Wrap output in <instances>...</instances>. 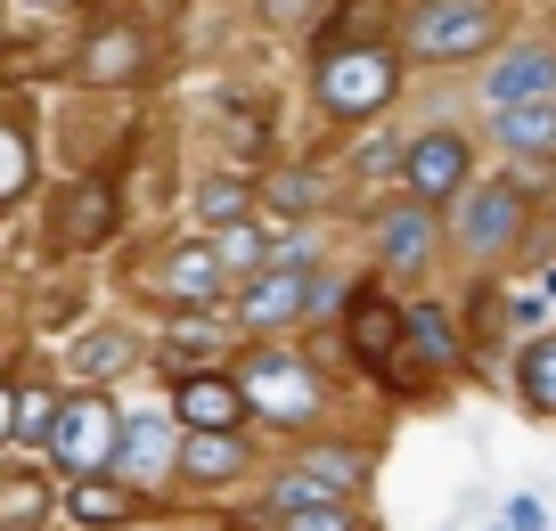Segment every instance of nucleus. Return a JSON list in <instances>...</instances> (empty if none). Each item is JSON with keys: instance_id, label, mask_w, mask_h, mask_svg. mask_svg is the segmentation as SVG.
<instances>
[{"instance_id": "15", "label": "nucleus", "mask_w": 556, "mask_h": 531, "mask_svg": "<svg viewBox=\"0 0 556 531\" xmlns=\"http://www.w3.org/2000/svg\"><path fill=\"white\" fill-rule=\"evenodd\" d=\"M238 466H245L238 433H189V442H180V475H189V482H229Z\"/></svg>"}, {"instance_id": "26", "label": "nucleus", "mask_w": 556, "mask_h": 531, "mask_svg": "<svg viewBox=\"0 0 556 531\" xmlns=\"http://www.w3.org/2000/svg\"><path fill=\"white\" fill-rule=\"evenodd\" d=\"M500 139L507 148H556V99H532L516 115H500Z\"/></svg>"}, {"instance_id": "11", "label": "nucleus", "mask_w": 556, "mask_h": 531, "mask_svg": "<svg viewBox=\"0 0 556 531\" xmlns=\"http://www.w3.org/2000/svg\"><path fill=\"white\" fill-rule=\"evenodd\" d=\"M483 99L500 106V115H516V106H532V99H556V58L548 50H507L500 66L483 74Z\"/></svg>"}, {"instance_id": "1", "label": "nucleus", "mask_w": 556, "mask_h": 531, "mask_svg": "<svg viewBox=\"0 0 556 531\" xmlns=\"http://www.w3.org/2000/svg\"><path fill=\"white\" fill-rule=\"evenodd\" d=\"M491 34H500V9H491V0H417L409 17H401V41H409V58H426V66L491 50Z\"/></svg>"}, {"instance_id": "13", "label": "nucleus", "mask_w": 556, "mask_h": 531, "mask_svg": "<svg viewBox=\"0 0 556 531\" xmlns=\"http://www.w3.org/2000/svg\"><path fill=\"white\" fill-rule=\"evenodd\" d=\"M58 238L66 245H106L115 238V189H106V180H83V189L58 205Z\"/></svg>"}, {"instance_id": "21", "label": "nucleus", "mask_w": 556, "mask_h": 531, "mask_svg": "<svg viewBox=\"0 0 556 531\" xmlns=\"http://www.w3.org/2000/svg\"><path fill=\"white\" fill-rule=\"evenodd\" d=\"M262 205L270 213H319L328 205V180H319V172H270V180H262Z\"/></svg>"}, {"instance_id": "16", "label": "nucleus", "mask_w": 556, "mask_h": 531, "mask_svg": "<svg viewBox=\"0 0 556 531\" xmlns=\"http://www.w3.org/2000/svg\"><path fill=\"white\" fill-rule=\"evenodd\" d=\"M115 466H131V475L156 482L164 466H173V433H164V417H123V458Z\"/></svg>"}, {"instance_id": "3", "label": "nucleus", "mask_w": 556, "mask_h": 531, "mask_svg": "<svg viewBox=\"0 0 556 531\" xmlns=\"http://www.w3.org/2000/svg\"><path fill=\"white\" fill-rule=\"evenodd\" d=\"M401 83V58L384 41H352V50H328L319 58V99L328 115H377Z\"/></svg>"}, {"instance_id": "17", "label": "nucleus", "mask_w": 556, "mask_h": 531, "mask_svg": "<svg viewBox=\"0 0 556 531\" xmlns=\"http://www.w3.org/2000/svg\"><path fill=\"white\" fill-rule=\"evenodd\" d=\"M295 475L312 482L319 498H352V491H361V475H368V458H361V450H312Z\"/></svg>"}, {"instance_id": "12", "label": "nucleus", "mask_w": 556, "mask_h": 531, "mask_svg": "<svg viewBox=\"0 0 556 531\" xmlns=\"http://www.w3.org/2000/svg\"><path fill=\"white\" fill-rule=\"evenodd\" d=\"M344 343L361 352L368 368H384L409 343V311H393L384 294H352V311H344Z\"/></svg>"}, {"instance_id": "33", "label": "nucleus", "mask_w": 556, "mask_h": 531, "mask_svg": "<svg viewBox=\"0 0 556 531\" xmlns=\"http://www.w3.org/2000/svg\"><path fill=\"white\" fill-rule=\"evenodd\" d=\"M9 433H17V384L0 377V442H9Z\"/></svg>"}, {"instance_id": "25", "label": "nucleus", "mask_w": 556, "mask_h": 531, "mask_svg": "<svg viewBox=\"0 0 556 531\" xmlns=\"http://www.w3.org/2000/svg\"><path fill=\"white\" fill-rule=\"evenodd\" d=\"M213 245H222V262H229V270H254V278H262V262L278 254V238H270L262 222H238V229H222Z\"/></svg>"}, {"instance_id": "20", "label": "nucleus", "mask_w": 556, "mask_h": 531, "mask_svg": "<svg viewBox=\"0 0 556 531\" xmlns=\"http://www.w3.org/2000/svg\"><path fill=\"white\" fill-rule=\"evenodd\" d=\"M409 343L426 352V368H458V361H467V352H458V327L442 319L434 303H417V311H409Z\"/></svg>"}, {"instance_id": "18", "label": "nucleus", "mask_w": 556, "mask_h": 531, "mask_svg": "<svg viewBox=\"0 0 556 531\" xmlns=\"http://www.w3.org/2000/svg\"><path fill=\"white\" fill-rule=\"evenodd\" d=\"M123 361H131V343H123L115 327H99V336H74V352H66V368H74L83 384H106Z\"/></svg>"}, {"instance_id": "29", "label": "nucleus", "mask_w": 556, "mask_h": 531, "mask_svg": "<svg viewBox=\"0 0 556 531\" xmlns=\"http://www.w3.org/2000/svg\"><path fill=\"white\" fill-rule=\"evenodd\" d=\"M287 531H361V515H352V498H328V507H295L278 515Z\"/></svg>"}, {"instance_id": "28", "label": "nucleus", "mask_w": 556, "mask_h": 531, "mask_svg": "<svg viewBox=\"0 0 556 531\" xmlns=\"http://www.w3.org/2000/svg\"><path fill=\"white\" fill-rule=\"evenodd\" d=\"M25 180H34V148H25V131H9V123H0V205H9V197H25Z\"/></svg>"}, {"instance_id": "24", "label": "nucleus", "mask_w": 556, "mask_h": 531, "mask_svg": "<svg viewBox=\"0 0 556 531\" xmlns=\"http://www.w3.org/2000/svg\"><path fill=\"white\" fill-rule=\"evenodd\" d=\"M254 197H262V189H245V180H205V189H197V222L238 229L245 213H254Z\"/></svg>"}, {"instance_id": "6", "label": "nucleus", "mask_w": 556, "mask_h": 531, "mask_svg": "<svg viewBox=\"0 0 556 531\" xmlns=\"http://www.w3.org/2000/svg\"><path fill=\"white\" fill-rule=\"evenodd\" d=\"M222 287H229V262H222V245H213V238H180V245H164V254L148 262V294L173 303V311L222 303Z\"/></svg>"}, {"instance_id": "2", "label": "nucleus", "mask_w": 556, "mask_h": 531, "mask_svg": "<svg viewBox=\"0 0 556 531\" xmlns=\"http://www.w3.org/2000/svg\"><path fill=\"white\" fill-rule=\"evenodd\" d=\"M523 229H532V205H523V189H516V180H483V189H467V197H458V213H451L458 254H475V262L516 254V245H523Z\"/></svg>"}, {"instance_id": "10", "label": "nucleus", "mask_w": 556, "mask_h": 531, "mask_svg": "<svg viewBox=\"0 0 556 531\" xmlns=\"http://www.w3.org/2000/svg\"><path fill=\"white\" fill-rule=\"evenodd\" d=\"M312 303H319V287H312L303 270H262V278H245L238 319H245V327H295Z\"/></svg>"}, {"instance_id": "30", "label": "nucleus", "mask_w": 556, "mask_h": 531, "mask_svg": "<svg viewBox=\"0 0 556 531\" xmlns=\"http://www.w3.org/2000/svg\"><path fill=\"white\" fill-rule=\"evenodd\" d=\"M131 58H139V34H106V50L90 58V83H115V74H131Z\"/></svg>"}, {"instance_id": "23", "label": "nucleus", "mask_w": 556, "mask_h": 531, "mask_svg": "<svg viewBox=\"0 0 556 531\" xmlns=\"http://www.w3.org/2000/svg\"><path fill=\"white\" fill-rule=\"evenodd\" d=\"M41 515H50V491H41V475L0 482V531H41Z\"/></svg>"}, {"instance_id": "7", "label": "nucleus", "mask_w": 556, "mask_h": 531, "mask_svg": "<svg viewBox=\"0 0 556 531\" xmlns=\"http://www.w3.org/2000/svg\"><path fill=\"white\" fill-rule=\"evenodd\" d=\"M475 148L458 131H417L409 148H401V180H409V197L417 205H442V197H467L475 180Z\"/></svg>"}, {"instance_id": "8", "label": "nucleus", "mask_w": 556, "mask_h": 531, "mask_svg": "<svg viewBox=\"0 0 556 531\" xmlns=\"http://www.w3.org/2000/svg\"><path fill=\"white\" fill-rule=\"evenodd\" d=\"M173 409H180V426H189V433H238L245 417H254L238 377H180Z\"/></svg>"}, {"instance_id": "14", "label": "nucleus", "mask_w": 556, "mask_h": 531, "mask_svg": "<svg viewBox=\"0 0 556 531\" xmlns=\"http://www.w3.org/2000/svg\"><path fill=\"white\" fill-rule=\"evenodd\" d=\"M66 515L90 523V531H115V523L139 515V491H123V482H106V475H83V482H66Z\"/></svg>"}, {"instance_id": "9", "label": "nucleus", "mask_w": 556, "mask_h": 531, "mask_svg": "<svg viewBox=\"0 0 556 531\" xmlns=\"http://www.w3.org/2000/svg\"><path fill=\"white\" fill-rule=\"evenodd\" d=\"M434 245H442V229H434V205H384L377 213V254H384V270H426L434 262Z\"/></svg>"}, {"instance_id": "4", "label": "nucleus", "mask_w": 556, "mask_h": 531, "mask_svg": "<svg viewBox=\"0 0 556 531\" xmlns=\"http://www.w3.org/2000/svg\"><path fill=\"white\" fill-rule=\"evenodd\" d=\"M50 450H58V466H66L74 482H83V475H106V466L123 458V409H115V401H99V393H74L66 409H58Z\"/></svg>"}, {"instance_id": "34", "label": "nucleus", "mask_w": 556, "mask_h": 531, "mask_svg": "<svg viewBox=\"0 0 556 531\" xmlns=\"http://www.w3.org/2000/svg\"><path fill=\"white\" fill-rule=\"evenodd\" d=\"M507 531H540V507H532V498H516V507H507Z\"/></svg>"}, {"instance_id": "22", "label": "nucleus", "mask_w": 556, "mask_h": 531, "mask_svg": "<svg viewBox=\"0 0 556 531\" xmlns=\"http://www.w3.org/2000/svg\"><path fill=\"white\" fill-rule=\"evenodd\" d=\"M556 311V262H540V270H523L516 287H507V319L516 327H540Z\"/></svg>"}, {"instance_id": "5", "label": "nucleus", "mask_w": 556, "mask_h": 531, "mask_svg": "<svg viewBox=\"0 0 556 531\" xmlns=\"http://www.w3.org/2000/svg\"><path fill=\"white\" fill-rule=\"evenodd\" d=\"M238 384H245V409H262L270 426H303V417H319V377L295 361V352H245Z\"/></svg>"}, {"instance_id": "32", "label": "nucleus", "mask_w": 556, "mask_h": 531, "mask_svg": "<svg viewBox=\"0 0 556 531\" xmlns=\"http://www.w3.org/2000/svg\"><path fill=\"white\" fill-rule=\"evenodd\" d=\"M393 164H401L393 139H368V148H361V172H393Z\"/></svg>"}, {"instance_id": "27", "label": "nucleus", "mask_w": 556, "mask_h": 531, "mask_svg": "<svg viewBox=\"0 0 556 531\" xmlns=\"http://www.w3.org/2000/svg\"><path fill=\"white\" fill-rule=\"evenodd\" d=\"M58 409H66V401H58L50 384H25V393H17V442H41V450H50Z\"/></svg>"}, {"instance_id": "19", "label": "nucleus", "mask_w": 556, "mask_h": 531, "mask_svg": "<svg viewBox=\"0 0 556 531\" xmlns=\"http://www.w3.org/2000/svg\"><path fill=\"white\" fill-rule=\"evenodd\" d=\"M516 384H523V401H532L540 417H556V336H532V343H523Z\"/></svg>"}, {"instance_id": "31", "label": "nucleus", "mask_w": 556, "mask_h": 531, "mask_svg": "<svg viewBox=\"0 0 556 531\" xmlns=\"http://www.w3.org/2000/svg\"><path fill=\"white\" fill-rule=\"evenodd\" d=\"M254 9H262V25H312L319 0H254Z\"/></svg>"}]
</instances>
